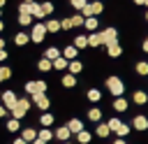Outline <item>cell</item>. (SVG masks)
<instances>
[{
	"instance_id": "6da1fadb",
	"label": "cell",
	"mask_w": 148,
	"mask_h": 144,
	"mask_svg": "<svg viewBox=\"0 0 148 144\" xmlns=\"http://www.w3.org/2000/svg\"><path fill=\"white\" fill-rule=\"evenodd\" d=\"M104 86H106V91H109L113 98H123V93H125V84H123V79L116 77V74L106 77V79H104Z\"/></svg>"
},
{
	"instance_id": "7a4b0ae2",
	"label": "cell",
	"mask_w": 148,
	"mask_h": 144,
	"mask_svg": "<svg viewBox=\"0 0 148 144\" xmlns=\"http://www.w3.org/2000/svg\"><path fill=\"white\" fill-rule=\"evenodd\" d=\"M30 105H32V98H30V95H25V98H18V105L12 109V118H18V121H21V118L28 114Z\"/></svg>"
},
{
	"instance_id": "3957f363",
	"label": "cell",
	"mask_w": 148,
	"mask_h": 144,
	"mask_svg": "<svg viewBox=\"0 0 148 144\" xmlns=\"http://www.w3.org/2000/svg\"><path fill=\"white\" fill-rule=\"evenodd\" d=\"M46 81L44 79H30V81H25V93L28 95H37V93H46Z\"/></svg>"
},
{
	"instance_id": "277c9868",
	"label": "cell",
	"mask_w": 148,
	"mask_h": 144,
	"mask_svg": "<svg viewBox=\"0 0 148 144\" xmlns=\"http://www.w3.org/2000/svg\"><path fill=\"white\" fill-rule=\"evenodd\" d=\"M46 23L44 21H37L35 26H32V30H30V39L35 42V44H39V42H44V37H46Z\"/></svg>"
},
{
	"instance_id": "5b68a950",
	"label": "cell",
	"mask_w": 148,
	"mask_h": 144,
	"mask_svg": "<svg viewBox=\"0 0 148 144\" xmlns=\"http://www.w3.org/2000/svg\"><path fill=\"white\" fill-rule=\"evenodd\" d=\"M102 12H104V2H102V0H92V2H88V5L83 7L81 14L88 19V16H99Z\"/></svg>"
},
{
	"instance_id": "8992f818",
	"label": "cell",
	"mask_w": 148,
	"mask_h": 144,
	"mask_svg": "<svg viewBox=\"0 0 148 144\" xmlns=\"http://www.w3.org/2000/svg\"><path fill=\"white\" fill-rule=\"evenodd\" d=\"M0 100H2V107H7V109H9V114H12V109L18 105V95H16L14 91H9V88L0 93Z\"/></svg>"
},
{
	"instance_id": "52a82bcc",
	"label": "cell",
	"mask_w": 148,
	"mask_h": 144,
	"mask_svg": "<svg viewBox=\"0 0 148 144\" xmlns=\"http://www.w3.org/2000/svg\"><path fill=\"white\" fill-rule=\"evenodd\" d=\"M30 98H32V105H35L39 111H49L51 100H49V95H46V93H37V95H30Z\"/></svg>"
},
{
	"instance_id": "ba28073f",
	"label": "cell",
	"mask_w": 148,
	"mask_h": 144,
	"mask_svg": "<svg viewBox=\"0 0 148 144\" xmlns=\"http://www.w3.org/2000/svg\"><path fill=\"white\" fill-rule=\"evenodd\" d=\"M132 128L139 130V132L148 130V116H146V114H136V116L132 118Z\"/></svg>"
},
{
	"instance_id": "9c48e42d",
	"label": "cell",
	"mask_w": 148,
	"mask_h": 144,
	"mask_svg": "<svg viewBox=\"0 0 148 144\" xmlns=\"http://www.w3.org/2000/svg\"><path fill=\"white\" fill-rule=\"evenodd\" d=\"M88 46L90 49H97V46H104V37H102V30H95L88 35Z\"/></svg>"
},
{
	"instance_id": "30bf717a",
	"label": "cell",
	"mask_w": 148,
	"mask_h": 144,
	"mask_svg": "<svg viewBox=\"0 0 148 144\" xmlns=\"http://www.w3.org/2000/svg\"><path fill=\"white\" fill-rule=\"evenodd\" d=\"M106 53H109V58H120V56H123L120 42H118V39H116V42H109V44H106Z\"/></svg>"
},
{
	"instance_id": "8fae6325",
	"label": "cell",
	"mask_w": 148,
	"mask_h": 144,
	"mask_svg": "<svg viewBox=\"0 0 148 144\" xmlns=\"http://www.w3.org/2000/svg\"><path fill=\"white\" fill-rule=\"evenodd\" d=\"M102 37H104V46H106L109 42H116V39H118V30H116L113 26H109V28L102 30Z\"/></svg>"
},
{
	"instance_id": "7c38bea8",
	"label": "cell",
	"mask_w": 148,
	"mask_h": 144,
	"mask_svg": "<svg viewBox=\"0 0 148 144\" xmlns=\"http://www.w3.org/2000/svg\"><path fill=\"white\" fill-rule=\"evenodd\" d=\"M69 137H72V130L67 128V125H60V128H56V139L58 142H69Z\"/></svg>"
},
{
	"instance_id": "4fadbf2b",
	"label": "cell",
	"mask_w": 148,
	"mask_h": 144,
	"mask_svg": "<svg viewBox=\"0 0 148 144\" xmlns=\"http://www.w3.org/2000/svg\"><path fill=\"white\" fill-rule=\"evenodd\" d=\"M132 102H134V105H146V102H148V93L141 91V88L134 91V93H132Z\"/></svg>"
},
{
	"instance_id": "5bb4252c",
	"label": "cell",
	"mask_w": 148,
	"mask_h": 144,
	"mask_svg": "<svg viewBox=\"0 0 148 144\" xmlns=\"http://www.w3.org/2000/svg\"><path fill=\"white\" fill-rule=\"evenodd\" d=\"M86 116H88V121H92V123H102V109H99V107H90Z\"/></svg>"
},
{
	"instance_id": "9a60e30c",
	"label": "cell",
	"mask_w": 148,
	"mask_h": 144,
	"mask_svg": "<svg viewBox=\"0 0 148 144\" xmlns=\"http://www.w3.org/2000/svg\"><path fill=\"white\" fill-rule=\"evenodd\" d=\"M95 135H97L99 139H106V137L111 135V128H109V123H97V128H95Z\"/></svg>"
},
{
	"instance_id": "2e32d148",
	"label": "cell",
	"mask_w": 148,
	"mask_h": 144,
	"mask_svg": "<svg viewBox=\"0 0 148 144\" xmlns=\"http://www.w3.org/2000/svg\"><path fill=\"white\" fill-rule=\"evenodd\" d=\"M62 56H65L67 60H76V56H79V49H76L74 44H67V46L62 49Z\"/></svg>"
},
{
	"instance_id": "e0dca14e",
	"label": "cell",
	"mask_w": 148,
	"mask_h": 144,
	"mask_svg": "<svg viewBox=\"0 0 148 144\" xmlns=\"http://www.w3.org/2000/svg\"><path fill=\"white\" fill-rule=\"evenodd\" d=\"M37 70H39V72H51V70H53V60H49V58L42 56V58L37 60Z\"/></svg>"
},
{
	"instance_id": "ac0fdd59",
	"label": "cell",
	"mask_w": 148,
	"mask_h": 144,
	"mask_svg": "<svg viewBox=\"0 0 148 144\" xmlns=\"http://www.w3.org/2000/svg\"><path fill=\"white\" fill-rule=\"evenodd\" d=\"M53 121H56V116H53V114L42 111V116H39V125H42V128H51V125H53Z\"/></svg>"
},
{
	"instance_id": "d6986e66",
	"label": "cell",
	"mask_w": 148,
	"mask_h": 144,
	"mask_svg": "<svg viewBox=\"0 0 148 144\" xmlns=\"http://www.w3.org/2000/svg\"><path fill=\"white\" fill-rule=\"evenodd\" d=\"M67 128L72 130V135H79L83 130V123H81V118H69L67 121Z\"/></svg>"
},
{
	"instance_id": "ffe728a7",
	"label": "cell",
	"mask_w": 148,
	"mask_h": 144,
	"mask_svg": "<svg viewBox=\"0 0 148 144\" xmlns=\"http://www.w3.org/2000/svg\"><path fill=\"white\" fill-rule=\"evenodd\" d=\"M21 137H23L28 144H32V142L37 139V130H35V128H23V130H21Z\"/></svg>"
},
{
	"instance_id": "44dd1931",
	"label": "cell",
	"mask_w": 148,
	"mask_h": 144,
	"mask_svg": "<svg viewBox=\"0 0 148 144\" xmlns=\"http://www.w3.org/2000/svg\"><path fill=\"white\" fill-rule=\"evenodd\" d=\"M44 23H46V30H49V33L62 30V21H58V19H49V21H44Z\"/></svg>"
},
{
	"instance_id": "7402d4cb",
	"label": "cell",
	"mask_w": 148,
	"mask_h": 144,
	"mask_svg": "<svg viewBox=\"0 0 148 144\" xmlns=\"http://www.w3.org/2000/svg\"><path fill=\"white\" fill-rule=\"evenodd\" d=\"M28 42H32L28 33H16V35H14V44H16V46H25Z\"/></svg>"
},
{
	"instance_id": "603a6c76",
	"label": "cell",
	"mask_w": 148,
	"mask_h": 144,
	"mask_svg": "<svg viewBox=\"0 0 148 144\" xmlns=\"http://www.w3.org/2000/svg\"><path fill=\"white\" fill-rule=\"evenodd\" d=\"M60 81H62V86H65V88H74V86H76V77H74L72 72L62 74V77H60Z\"/></svg>"
},
{
	"instance_id": "cb8c5ba5",
	"label": "cell",
	"mask_w": 148,
	"mask_h": 144,
	"mask_svg": "<svg viewBox=\"0 0 148 144\" xmlns=\"http://www.w3.org/2000/svg\"><path fill=\"white\" fill-rule=\"evenodd\" d=\"M37 137L44 139V142H51V139L56 137V132H53L51 128H39V130H37Z\"/></svg>"
},
{
	"instance_id": "d4e9b609",
	"label": "cell",
	"mask_w": 148,
	"mask_h": 144,
	"mask_svg": "<svg viewBox=\"0 0 148 144\" xmlns=\"http://www.w3.org/2000/svg\"><path fill=\"white\" fill-rule=\"evenodd\" d=\"M62 56V51L58 49V46H49L46 51H44V58H49V60H56V58H60Z\"/></svg>"
},
{
	"instance_id": "484cf974",
	"label": "cell",
	"mask_w": 148,
	"mask_h": 144,
	"mask_svg": "<svg viewBox=\"0 0 148 144\" xmlns=\"http://www.w3.org/2000/svg\"><path fill=\"white\" fill-rule=\"evenodd\" d=\"M67 67H69V60H67L65 56H60V58H56V60H53V70L62 72V70H67Z\"/></svg>"
},
{
	"instance_id": "4316f807",
	"label": "cell",
	"mask_w": 148,
	"mask_h": 144,
	"mask_svg": "<svg viewBox=\"0 0 148 144\" xmlns=\"http://www.w3.org/2000/svg\"><path fill=\"white\" fill-rule=\"evenodd\" d=\"M67 72H72L74 77H76V74H81V72H83V63H81V60H69Z\"/></svg>"
},
{
	"instance_id": "83f0119b",
	"label": "cell",
	"mask_w": 148,
	"mask_h": 144,
	"mask_svg": "<svg viewBox=\"0 0 148 144\" xmlns=\"http://www.w3.org/2000/svg\"><path fill=\"white\" fill-rule=\"evenodd\" d=\"M86 98H88L92 105H97V102L102 100V91H99V88H90V91L86 93Z\"/></svg>"
},
{
	"instance_id": "f1b7e54d",
	"label": "cell",
	"mask_w": 148,
	"mask_h": 144,
	"mask_svg": "<svg viewBox=\"0 0 148 144\" xmlns=\"http://www.w3.org/2000/svg\"><path fill=\"white\" fill-rule=\"evenodd\" d=\"M127 107H130V102H127V98H116V100H113V109H116L118 114H120V111H125Z\"/></svg>"
},
{
	"instance_id": "f546056e",
	"label": "cell",
	"mask_w": 148,
	"mask_h": 144,
	"mask_svg": "<svg viewBox=\"0 0 148 144\" xmlns=\"http://www.w3.org/2000/svg\"><path fill=\"white\" fill-rule=\"evenodd\" d=\"M134 70H136L139 77H148V60H136Z\"/></svg>"
},
{
	"instance_id": "4dcf8cb0",
	"label": "cell",
	"mask_w": 148,
	"mask_h": 144,
	"mask_svg": "<svg viewBox=\"0 0 148 144\" xmlns=\"http://www.w3.org/2000/svg\"><path fill=\"white\" fill-rule=\"evenodd\" d=\"M72 44H74V46H76L79 51H81V49H86V46H88V35H76Z\"/></svg>"
},
{
	"instance_id": "1f68e13d",
	"label": "cell",
	"mask_w": 148,
	"mask_h": 144,
	"mask_svg": "<svg viewBox=\"0 0 148 144\" xmlns=\"http://www.w3.org/2000/svg\"><path fill=\"white\" fill-rule=\"evenodd\" d=\"M76 137V142L79 144H90V139H92V132H88V130H81L79 135H74Z\"/></svg>"
},
{
	"instance_id": "d6a6232c",
	"label": "cell",
	"mask_w": 148,
	"mask_h": 144,
	"mask_svg": "<svg viewBox=\"0 0 148 144\" xmlns=\"http://www.w3.org/2000/svg\"><path fill=\"white\" fill-rule=\"evenodd\" d=\"M32 16H35V21H42L46 14H44V7H42V2H35V9H32Z\"/></svg>"
},
{
	"instance_id": "836d02e7",
	"label": "cell",
	"mask_w": 148,
	"mask_h": 144,
	"mask_svg": "<svg viewBox=\"0 0 148 144\" xmlns=\"http://www.w3.org/2000/svg\"><path fill=\"white\" fill-rule=\"evenodd\" d=\"M86 28H88L90 33H95V30L99 28V21H97V16H88V19H86Z\"/></svg>"
},
{
	"instance_id": "e575fe53",
	"label": "cell",
	"mask_w": 148,
	"mask_h": 144,
	"mask_svg": "<svg viewBox=\"0 0 148 144\" xmlns=\"http://www.w3.org/2000/svg\"><path fill=\"white\" fill-rule=\"evenodd\" d=\"M35 9V2H21L18 5V14H32Z\"/></svg>"
},
{
	"instance_id": "d590c367",
	"label": "cell",
	"mask_w": 148,
	"mask_h": 144,
	"mask_svg": "<svg viewBox=\"0 0 148 144\" xmlns=\"http://www.w3.org/2000/svg\"><path fill=\"white\" fill-rule=\"evenodd\" d=\"M32 21H35L32 14H18V26H30Z\"/></svg>"
},
{
	"instance_id": "8d00e7d4",
	"label": "cell",
	"mask_w": 148,
	"mask_h": 144,
	"mask_svg": "<svg viewBox=\"0 0 148 144\" xmlns=\"http://www.w3.org/2000/svg\"><path fill=\"white\" fill-rule=\"evenodd\" d=\"M18 128H21V121L18 118H9L7 121V130L9 132H18Z\"/></svg>"
},
{
	"instance_id": "74e56055",
	"label": "cell",
	"mask_w": 148,
	"mask_h": 144,
	"mask_svg": "<svg viewBox=\"0 0 148 144\" xmlns=\"http://www.w3.org/2000/svg\"><path fill=\"white\" fill-rule=\"evenodd\" d=\"M113 135H116V137H123V139H125V137L130 135V125H127V123H120V128H118V130H116Z\"/></svg>"
},
{
	"instance_id": "f35d334b",
	"label": "cell",
	"mask_w": 148,
	"mask_h": 144,
	"mask_svg": "<svg viewBox=\"0 0 148 144\" xmlns=\"http://www.w3.org/2000/svg\"><path fill=\"white\" fill-rule=\"evenodd\" d=\"M12 77V67H7V65H0V84L2 81H7Z\"/></svg>"
},
{
	"instance_id": "ab89813d",
	"label": "cell",
	"mask_w": 148,
	"mask_h": 144,
	"mask_svg": "<svg viewBox=\"0 0 148 144\" xmlns=\"http://www.w3.org/2000/svg\"><path fill=\"white\" fill-rule=\"evenodd\" d=\"M106 123H109V128H111V132H116V130L120 128V123H123V121H120L118 116H111V118H109Z\"/></svg>"
},
{
	"instance_id": "60d3db41",
	"label": "cell",
	"mask_w": 148,
	"mask_h": 144,
	"mask_svg": "<svg viewBox=\"0 0 148 144\" xmlns=\"http://www.w3.org/2000/svg\"><path fill=\"white\" fill-rule=\"evenodd\" d=\"M69 5L74 7V12H83V7L88 5V0H69Z\"/></svg>"
},
{
	"instance_id": "b9f144b4",
	"label": "cell",
	"mask_w": 148,
	"mask_h": 144,
	"mask_svg": "<svg viewBox=\"0 0 148 144\" xmlns=\"http://www.w3.org/2000/svg\"><path fill=\"white\" fill-rule=\"evenodd\" d=\"M42 7H44V14H46V16H49V14H53V9H56V5H53V2H49V0H46V2H42Z\"/></svg>"
},
{
	"instance_id": "7bdbcfd3",
	"label": "cell",
	"mask_w": 148,
	"mask_h": 144,
	"mask_svg": "<svg viewBox=\"0 0 148 144\" xmlns=\"http://www.w3.org/2000/svg\"><path fill=\"white\" fill-rule=\"evenodd\" d=\"M62 30H74V21H72V16L62 19Z\"/></svg>"
},
{
	"instance_id": "ee69618b",
	"label": "cell",
	"mask_w": 148,
	"mask_h": 144,
	"mask_svg": "<svg viewBox=\"0 0 148 144\" xmlns=\"http://www.w3.org/2000/svg\"><path fill=\"white\" fill-rule=\"evenodd\" d=\"M7 114H9V109H7V107H2V105H0V118H5V116H7Z\"/></svg>"
},
{
	"instance_id": "f6af8a7d",
	"label": "cell",
	"mask_w": 148,
	"mask_h": 144,
	"mask_svg": "<svg viewBox=\"0 0 148 144\" xmlns=\"http://www.w3.org/2000/svg\"><path fill=\"white\" fill-rule=\"evenodd\" d=\"M0 60H7V49H0Z\"/></svg>"
},
{
	"instance_id": "bcb514c9",
	"label": "cell",
	"mask_w": 148,
	"mask_h": 144,
	"mask_svg": "<svg viewBox=\"0 0 148 144\" xmlns=\"http://www.w3.org/2000/svg\"><path fill=\"white\" fill-rule=\"evenodd\" d=\"M14 144H28V142H25V139H23V137H21V135H18V137H16V139H14Z\"/></svg>"
},
{
	"instance_id": "7dc6e473",
	"label": "cell",
	"mask_w": 148,
	"mask_h": 144,
	"mask_svg": "<svg viewBox=\"0 0 148 144\" xmlns=\"http://www.w3.org/2000/svg\"><path fill=\"white\" fill-rule=\"evenodd\" d=\"M113 144H127V142H125L123 137H116V139H113Z\"/></svg>"
},
{
	"instance_id": "c3c4849f",
	"label": "cell",
	"mask_w": 148,
	"mask_h": 144,
	"mask_svg": "<svg viewBox=\"0 0 148 144\" xmlns=\"http://www.w3.org/2000/svg\"><path fill=\"white\" fill-rule=\"evenodd\" d=\"M141 49H143V51H146V53H148V37H146V39H143V44H141Z\"/></svg>"
},
{
	"instance_id": "681fc988",
	"label": "cell",
	"mask_w": 148,
	"mask_h": 144,
	"mask_svg": "<svg viewBox=\"0 0 148 144\" xmlns=\"http://www.w3.org/2000/svg\"><path fill=\"white\" fill-rule=\"evenodd\" d=\"M32 144H49V142H44V139H39V137H37V139H35Z\"/></svg>"
},
{
	"instance_id": "f907efd6",
	"label": "cell",
	"mask_w": 148,
	"mask_h": 144,
	"mask_svg": "<svg viewBox=\"0 0 148 144\" xmlns=\"http://www.w3.org/2000/svg\"><path fill=\"white\" fill-rule=\"evenodd\" d=\"M5 44H7V42H5V39H2V35H0V49H5Z\"/></svg>"
},
{
	"instance_id": "816d5d0a",
	"label": "cell",
	"mask_w": 148,
	"mask_h": 144,
	"mask_svg": "<svg viewBox=\"0 0 148 144\" xmlns=\"http://www.w3.org/2000/svg\"><path fill=\"white\" fill-rule=\"evenodd\" d=\"M134 5H146V0H132Z\"/></svg>"
},
{
	"instance_id": "f5cc1de1",
	"label": "cell",
	"mask_w": 148,
	"mask_h": 144,
	"mask_svg": "<svg viewBox=\"0 0 148 144\" xmlns=\"http://www.w3.org/2000/svg\"><path fill=\"white\" fill-rule=\"evenodd\" d=\"M2 30H5V23H2V19H0V35H2Z\"/></svg>"
},
{
	"instance_id": "db71d44e",
	"label": "cell",
	"mask_w": 148,
	"mask_h": 144,
	"mask_svg": "<svg viewBox=\"0 0 148 144\" xmlns=\"http://www.w3.org/2000/svg\"><path fill=\"white\" fill-rule=\"evenodd\" d=\"M21 2H37V0H21Z\"/></svg>"
},
{
	"instance_id": "11a10c76",
	"label": "cell",
	"mask_w": 148,
	"mask_h": 144,
	"mask_svg": "<svg viewBox=\"0 0 148 144\" xmlns=\"http://www.w3.org/2000/svg\"><path fill=\"white\" fill-rule=\"evenodd\" d=\"M5 2H7V0H0V7H2V5H5Z\"/></svg>"
},
{
	"instance_id": "9f6ffc18",
	"label": "cell",
	"mask_w": 148,
	"mask_h": 144,
	"mask_svg": "<svg viewBox=\"0 0 148 144\" xmlns=\"http://www.w3.org/2000/svg\"><path fill=\"white\" fill-rule=\"evenodd\" d=\"M0 19H2V7H0Z\"/></svg>"
},
{
	"instance_id": "6f0895ef",
	"label": "cell",
	"mask_w": 148,
	"mask_h": 144,
	"mask_svg": "<svg viewBox=\"0 0 148 144\" xmlns=\"http://www.w3.org/2000/svg\"><path fill=\"white\" fill-rule=\"evenodd\" d=\"M146 21H148V9H146Z\"/></svg>"
},
{
	"instance_id": "680465c9",
	"label": "cell",
	"mask_w": 148,
	"mask_h": 144,
	"mask_svg": "<svg viewBox=\"0 0 148 144\" xmlns=\"http://www.w3.org/2000/svg\"><path fill=\"white\" fill-rule=\"evenodd\" d=\"M146 7H148V0H146Z\"/></svg>"
},
{
	"instance_id": "91938a15",
	"label": "cell",
	"mask_w": 148,
	"mask_h": 144,
	"mask_svg": "<svg viewBox=\"0 0 148 144\" xmlns=\"http://www.w3.org/2000/svg\"><path fill=\"white\" fill-rule=\"evenodd\" d=\"M65 144H72V142H65Z\"/></svg>"
}]
</instances>
